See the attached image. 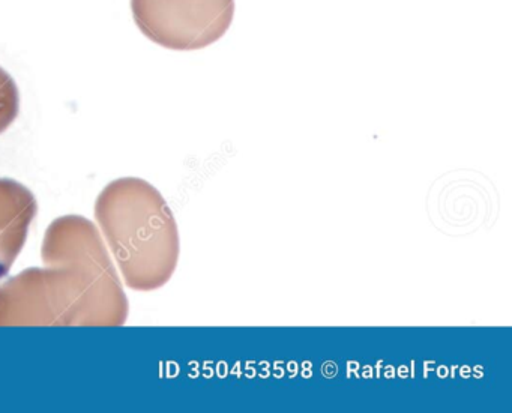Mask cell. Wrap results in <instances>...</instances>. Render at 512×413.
<instances>
[{
	"instance_id": "6da1fadb",
	"label": "cell",
	"mask_w": 512,
	"mask_h": 413,
	"mask_svg": "<svg viewBox=\"0 0 512 413\" xmlns=\"http://www.w3.org/2000/svg\"><path fill=\"white\" fill-rule=\"evenodd\" d=\"M44 268L0 284V326H119L127 322L122 281L92 221L65 215L50 224Z\"/></svg>"
},
{
	"instance_id": "7a4b0ae2",
	"label": "cell",
	"mask_w": 512,
	"mask_h": 413,
	"mask_svg": "<svg viewBox=\"0 0 512 413\" xmlns=\"http://www.w3.org/2000/svg\"><path fill=\"white\" fill-rule=\"evenodd\" d=\"M95 218L130 289L151 292L169 283L181 242L172 209L154 185L116 179L98 196Z\"/></svg>"
},
{
	"instance_id": "3957f363",
	"label": "cell",
	"mask_w": 512,
	"mask_h": 413,
	"mask_svg": "<svg viewBox=\"0 0 512 413\" xmlns=\"http://www.w3.org/2000/svg\"><path fill=\"white\" fill-rule=\"evenodd\" d=\"M134 22L158 46L205 49L229 31L235 0H131Z\"/></svg>"
},
{
	"instance_id": "277c9868",
	"label": "cell",
	"mask_w": 512,
	"mask_h": 413,
	"mask_svg": "<svg viewBox=\"0 0 512 413\" xmlns=\"http://www.w3.org/2000/svg\"><path fill=\"white\" fill-rule=\"evenodd\" d=\"M38 212L34 194L14 179L0 178V278L7 277Z\"/></svg>"
},
{
	"instance_id": "5b68a950",
	"label": "cell",
	"mask_w": 512,
	"mask_h": 413,
	"mask_svg": "<svg viewBox=\"0 0 512 413\" xmlns=\"http://www.w3.org/2000/svg\"><path fill=\"white\" fill-rule=\"evenodd\" d=\"M20 95L16 82L0 68V134L7 131L19 116Z\"/></svg>"
}]
</instances>
